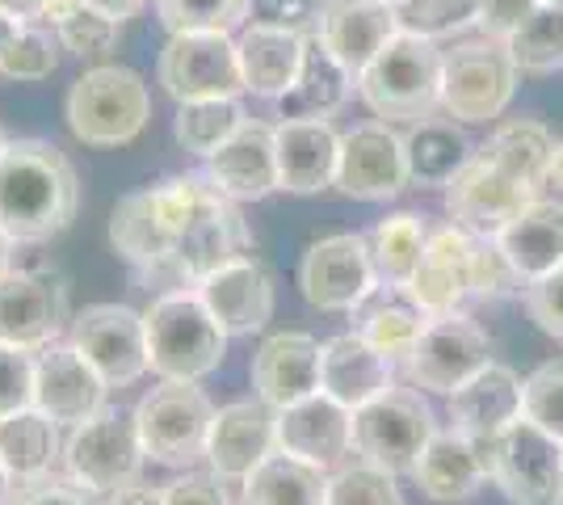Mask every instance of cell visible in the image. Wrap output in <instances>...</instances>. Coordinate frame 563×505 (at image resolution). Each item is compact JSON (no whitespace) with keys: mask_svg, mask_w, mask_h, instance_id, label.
Here are the masks:
<instances>
[{"mask_svg":"<svg viewBox=\"0 0 563 505\" xmlns=\"http://www.w3.org/2000/svg\"><path fill=\"white\" fill-rule=\"evenodd\" d=\"M156 211L165 219L173 283L198 287L219 265L253 253V232L240 219L235 198L214 186L207 173H181L152 186Z\"/></svg>","mask_w":563,"mask_h":505,"instance_id":"1","label":"cell"},{"mask_svg":"<svg viewBox=\"0 0 563 505\" xmlns=\"http://www.w3.org/2000/svg\"><path fill=\"white\" fill-rule=\"evenodd\" d=\"M80 207L71 161L47 140H9L0 152V228L18 244H43L68 232Z\"/></svg>","mask_w":563,"mask_h":505,"instance_id":"2","label":"cell"},{"mask_svg":"<svg viewBox=\"0 0 563 505\" xmlns=\"http://www.w3.org/2000/svg\"><path fill=\"white\" fill-rule=\"evenodd\" d=\"M147 371L161 380H207L228 354V333L202 304L198 287H173L143 312Z\"/></svg>","mask_w":563,"mask_h":505,"instance_id":"3","label":"cell"},{"mask_svg":"<svg viewBox=\"0 0 563 505\" xmlns=\"http://www.w3.org/2000/svg\"><path fill=\"white\" fill-rule=\"evenodd\" d=\"M357 94L383 122L433 119L442 106V51L433 39L399 30L357 76Z\"/></svg>","mask_w":563,"mask_h":505,"instance_id":"4","label":"cell"},{"mask_svg":"<svg viewBox=\"0 0 563 505\" xmlns=\"http://www.w3.org/2000/svg\"><path fill=\"white\" fill-rule=\"evenodd\" d=\"M152 119V97L135 68L97 64L68 89V131L85 147H122L140 140Z\"/></svg>","mask_w":563,"mask_h":505,"instance_id":"5","label":"cell"},{"mask_svg":"<svg viewBox=\"0 0 563 505\" xmlns=\"http://www.w3.org/2000/svg\"><path fill=\"white\" fill-rule=\"evenodd\" d=\"M143 438L135 426V413L101 409L89 421L71 426L64 438V472L85 493H118L140 481L143 472Z\"/></svg>","mask_w":563,"mask_h":505,"instance_id":"6","label":"cell"},{"mask_svg":"<svg viewBox=\"0 0 563 505\" xmlns=\"http://www.w3.org/2000/svg\"><path fill=\"white\" fill-rule=\"evenodd\" d=\"M214 405L194 380H161L135 409L143 451L152 463L165 468H189L207 459V438H211Z\"/></svg>","mask_w":563,"mask_h":505,"instance_id":"7","label":"cell"},{"mask_svg":"<svg viewBox=\"0 0 563 505\" xmlns=\"http://www.w3.org/2000/svg\"><path fill=\"white\" fill-rule=\"evenodd\" d=\"M517 64L500 39H471L442 51V110L459 122H493L517 94Z\"/></svg>","mask_w":563,"mask_h":505,"instance_id":"8","label":"cell"},{"mask_svg":"<svg viewBox=\"0 0 563 505\" xmlns=\"http://www.w3.org/2000/svg\"><path fill=\"white\" fill-rule=\"evenodd\" d=\"M484 451L488 481L514 505H563V442L530 417L509 421Z\"/></svg>","mask_w":563,"mask_h":505,"instance_id":"9","label":"cell"},{"mask_svg":"<svg viewBox=\"0 0 563 505\" xmlns=\"http://www.w3.org/2000/svg\"><path fill=\"white\" fill-rule=\"evenodd\" d=\"M433 433H438L433 409L412 387H387L383 396L353 413V451L366 463L387 468L391 476H404V472L412 476Z\"/></svg>","mask_w":563,"mask_h":505,"instance_id":"10","label":"cell"},{"mask_svg":"<svg viewBox=\"0 0 563 505\" xmlns=\"http://www.w3.org/2000/svg\"><path fill=\"white\" fill-rule=\"evenodd\" d=\"M71 325V283L55 265L0 274V341L43 350Z\"/></svg>","mask_w":563,"mask_h":505,"instance_id":"11","label":"cell"},{"mask_svg":"<svg viewBox=\"0 0 563 505\" xmlns=\"http://www.w3.org/2000/svg\"><path fill=\"white\" fill-rule=\"evenodd\" d=\"M156 73L177 106L249 94L244 68H240V47L232 43V34H168Z\"/></svg>","mask_w":563,"mask_h":505,"instance_id":"12","label":"cell"},{"mask_svg":"<svg viewBox=\"0 0 563 505\" xmlns=\"http://www.w3.org/2000/svg\"><path fill=\"white\" fill-rule=\"evenodd\" d=\"M68 341L110 387H131L147 371V329L143 312L126 304H93L71 316Z\"/></svg>","mask_w":563,"mask_h":505,"instance_id":"13","label":"cell"},{"mask_svg":"<svg viewBox=\"0 0 563 505\" xmlns=\"http://www.w3.org/2000/svg\"><path fill=\"white\" fill-rule=\"evenodd\" d=\"M375 287L378 274L375 257H371V241L357 232L316 241L299 262V290L320 312H353Z\"/></svg>","mask_w":563,"mask_h":505,"instance_id":"14","label":"cell"},{"mask_svg":"<svg viewBox=\"0 0 563 505\" xmlns=\"http://www.w3.org/2000/svg\"><path fill=\"white\" fill-rule=\"evenodd\" d=\"M488 362H493L488 359V337L479 333V325H471L463 312H442L424 325V333L417 337L404 366H408L412 387L450 396Z\"/></svg>","mask_w":563,"mask_h":505,"instance_id":"15","label":"cell"},{"mask_svg":"<svg viewBox=\"0 0 563 505\" xmlns=\"http://www.w3.org/2000/svg\"><path fill=\"white\" fill-rule=\"evenodd\" d=\"M408 156H404V135H396L387 122H362L341 135V156H336V190L362 202H383L396 198L408 186Z\"/></svg>","mask_w":563,"mask_h":505,"instance_id":"16","label":"cell"},{"mask_svg":"<svg viewBox=\"0 0 563 505\" xmlns=\"http://www.w3.org/2000/svg\"><path fill=\"white\" fill-rule=\"evenodd\" d=\"M539 198L534 186L509 177L505 168L488 165L479 152L467 165L454 173V182L446 186V211L459 228H467L475 237H496L509 219H517L530 202Z\"/></svg>","mask_w":563,"mask_h":505,"instance_id":"17","label":"cell"},{"mask_svg":"<svg viewBox=\"0 0 563 505\" xmlns=\"http://www.w3.org/2000/svg\"><path fill=\"white\" fill-rule=\"evenodd\" d=\"M110 384L85 362L71 341H51L34 359V409H43L59 426H80L106 409Z\"/></svg>","mask_w":563,"mask_h":505,"instance_id":"18","label":"cell"},{"mask_svg":"<svg viewBox=\"0 0 563 505\" xmlns=\"http://www.w3.org/2000/svg\"><path fill=\"white\" fill-rule=\"evenodd\" d=\"M278 451V409L265 400H235L214 409L207 463L223 481H244L265 455Z\"/></svg>","mask_w":563,"mask_h":505,"instance_id":"19","label":"cell"},{"mask_svg":"<svg viewBox=\"0 0 563 505\" xmlns=\"http://www.w3.org/2000/svg\"><path fill=\"white\" fill-rule=\"evenodd\" d=\"M198 295H202V304L211 308V316L223 325L228 337L261 333L274 316V274L253 253H244V257L207 274L198 283Z\"/></svg>","mask_w":563,"mask_h":505,"instance_id":"20","label":"cell"},{"mask_svg":"<svg viewBox=\"0 0 563 505\" xmlns=\"http://www.w3.org/2000/svg\"><path fill=\"white\" fill-rule=\"evenodd\" d=\"M278 451L329 472L353 451V409L332 400L329 392H311L299 405H286L278 409Z\"/></svg>","mask_w":563,"mask_h":505,"instance_id":"21","label":"cell"},{"mask_svg":"<svg viewBox=\"0 0 563 505\" xmlns=\"http://www.w3.org/2000/svg\"><path fill=\"white\" fill-rule=\"evenodd\" d=\"M207 177L235 202H261L274 190H282L274 127L257 119L240 122V131L232 140L214 156H207Z\"/></svg>","mask_w":563,"mask_h":505,"instance_id":"22","label":"cell"},{"mask_svg":"<svg viewBox=\"0 0 563 505\" xmlns=\"http://www.w3.org/2000/svg\"><path fill=\"white\" fill-rule=\"evenodd\" d=\"M412 295L429 316L459 312L475 295V232L450 223L424 241L421 265L412 278Z\"/></svg>","mask_w":563,"mask_h":505,"instance_id":"23","label":"cell"},{"mask_svg":"<svg viewBox=\"0 0 563 505\" xmlns=\"http://www.w3.org/2000/svg\"><path fill=\"white\" fill-rule=\"evenodd\" d=\"M399 34V18L383 0H324L316 39L350 68L353 76L366 73V64Z\"/></svg>","mask_w":563,"mask_h":505,"instance_id":"24","label":"cell"},{"mask_svg":"<svg viewBox=\"0 0 563 505\" xmlns=\"http://www.w3.org/2000/svg\"><path fill=\"white\" fill-rule=\"evenodd\" d=\"M387 387H396V362L375 350L366 337L350 329L320 345V392H329L345 409L357 413Z\"/></svg>","mask_w":563,"mask_h":505,"instance_id":"25","label":"cell"},{"mask_svg":"<svg viewBox=\"0 0 563 505\" xmlns=\"http://www.w3.org/2000/svg\"><path fill=\"white\" fill-rule=\"evenodd\" d=\"M278 140V182L290 194H320L336 182L341 135L329 119H282Z\"/></svg>","mask_w":563,"mask_h":505,"instance_id":"26","label":"cell"},{"mask_svg":"<svg viewBox=\"0 0 563 505\" xmlns=\"http://www.w3.org/2000/svg\"><path fill=\"white\" fill-rule=\"evenodd\" d=\"M253 392L265 405L286 409L320 392V341L307 333H274L253 354Z\"/></svg>","mask_w":563,"mask_h":505,"instance_id":"27","label":"cell"},{"mask_svg":"<svg viewBox=\"0 0 563 505\" xmlns=\"http://www.w3.org/2000/svg\"><path fill=\"white\" fill-rule=\"evenodd\" d=\"M517 417H521V380L500 362H488L467 384L450 392V421L475 442H493Z\"/></svg>","mask_w":563,"mask_h":505,"instance_id":"28","label":"cell"},{"mask_svg":"<svg viewBox=\"0 0 563 505\" xmlns=\"http://www.w3.org/2000/svg\"><path fill=\"white\" fill-rule=\"evenodd\" d=\"M110 244L122 262L131 265L140 278H168L173 283V257H168L165 219L156 211L152 186L135 194H122L110 216Z\"/></svg>","mask_w":563,"mask_h":505,"instance_id":"29","label":"cell"},{"mask_svg":"<svg viewBox=\"0 0 563 505\" xmlns=\"http://www.w3.org/2000/svg\"><path fill=\"white\" fill-rule=\"evenodd\" d=\"M412 481L421 484V493L433 502H467L471 493L488 481V451H484V442H475L467 433L438 430L417 459Z\"/></svg>","mask_w":563,"mask_h":505,"instance_id":"30","label":"cell"},{"mask_svg":"<svg viewBox=\"0 0 563 505\" xmlns=\"http://www.w3.org/2000/svg\"><path fill=\"white\" fill-rule=\"evenodd\" d=\"M500 253L509 257V265L517 270V278L530 287L547 278L551 270L563 265V202H542L534 198L517 219H509L496 232Z\"/></svg>","mask_w":563,"mask_h":505,"instance_id":"31","label":"cell"},{"mask_svg":"<svg viewBox=\"0 0 563 505\" xmlns=\"http://www.w3.org/2000/svg\"><path fill=\"white\" fill-rule=\"evenodd\" d=\"M353 333L366 337L375 350H383L387 359H408L417 337L424 333V325L433 316L421 308V299L408 287H391V283H378L357 308H353Z\"/></svg>","mask_w":563,"mask_h":505,"instance_id":"32","label":"cell"},{"mask_svg":"<svg viewBox=\"0 0 563 505\" xmlns=\"http://www.w3.org/2000/svg\"><path fill=\"white\" fill-rule=\"evenodd\" d=\"M353 85H357V76L311 34L295 85L278 97V114L282 119H332L350 101Z\"/></svg>","mask_w":563,"mask_h":505,"instance_id":"33","label":"cell"},{"mask_svg":"<svg viewBox=\"0 0 563 505\" xmlns=\"http://www.w3.org/2000/svg\"><path fill=\"white\" fill-rule=\"evenodd\" d=\"M0 463L9 468L13 484H34L55 476V463H64L59 421L43 409H18L0 417Z\"/></svg>","mask_w":563,"mask_h":505,"instance_id":"34","label":"cell"},{"mask_svg":"<svg viewBox=\"0 0 563 505\" xmlns=\"http://www.w3.org/2000/svg\"><path fill=\"white\" fill-rule=\"evenodd\" d=\"M240 68H244V89L257 97H269L278 101L295 76H299V64H303L307 39L303 34H290V30H274V25H249L240 39Z\"/></svg>","mask_w":563,"mask_h":505,"instance_id":"35","label":"cell"},{"mask_svg":"<svg viewBox=\"0 0 563 505\" xmlns=\"http://www.w3.org/2000/svg\"><path fill=\"white\" fill-rule=\"evenodd\" d=\"M404 156H408V177L421 190H446L454 173L467 165L471 144L463 127L450 119H421L404 135Z\"/></svg>","mask_w":563,"mask_h":505,"instance_id":"36","label":"cell"},{"mask_svg":"<svg viewBox=\"0 0 563 505\" xmlns=\"http://www.w3.org/2000/svg\"><path fill=\"white\" fill-rule=\"evenodd\" d=\"M329 472L286 451L265 455L240 481V505H324Z\"/></svg>","mask_w":563,"mask_h":505,"instance_id":"37","label":"cell"},{"mask_svg":"<svg viewBox=\"0 0 563 505\" xmlns=\"http://www.w3.org/2000/svg\"><path fill=\"white\" fill-rule=\"evenodd\" d=\"M555 135L534 119H514V122H500L488 144L479 147V156L488 165L505 168L509 177L526 182V186H547L551 182V161H555Z\"/></svg>","mask_w":563,"mask_h":505,"instance_id":"38","label":"cell"},{"mask_svg":"<svg viewBox=\"0 0 563 505\" xmlns=\"http://www.w3.org/2000/svg\"><path fill=\"white\" fill-rule=\"evenodd\" d=\"M43 22L59 34L64 51L76 59H106L122 43V22L93 9L89 0H47Z\"/></svg>","mask_w":563,"mask_h":505,"instance_id":"39","label":"cell"},{"mask_svg":"<svg viewBox=\"0 0 563 505\" xmlns=\"http://www.w3.org/2000/svg\"><path fill=\"white\" fill-rule=\"evenodd\" d=\"M249 119L240 97H207V101H181L177 119H173V135L186 147L189 156H214L219 147L240 131V122Z\"/></svg>","mask_w":563,"mask_h":505,"instance_id":"40","label":"cell"},{"mask_svg":"<svg viewBox=\"0 0 563 505\" xmlns=\"http://www.w3.org/2000/svg\"><path fill=\"white\" fill-rule=\"evenodd\" d=\"M424 241H429V232H424V223L412 211H399V216L383 219L375 232H371V257H375L378 283L412 287Z\"/></svg>","mask_w":563,"mask_h":505,"instance_id":"41","label":"cell"},{"mask_svg":"<svg viewBox=\"0 0 563 505\" xmlns=\"http://www.w3.org/2000/svg\"><path fill=\"white\" fill-rule=\"evenodd\" d=\"M509 55H514L517 73L526 76H551L563 68V9L539 4L526 22L509 34Z\"/></svg>","mask_w":563,"mask_h":505,"instance_id":"42","label":"cell"},{"mask_svg":"<svg viewBox=\"0 0 563 505\" xmlns=\"http://www.w3.org/2000/svg\"><path fill=\"white\" fill-rule=\"evenodd\" d=\"M253 0H156L168 34H232Z\"/></svg>","mask_w":563,"mask_h":505,"instance_id":"43","label":"cell"},{"mask_svg":"<svg viewBox=\"0 0 563 505\" xmlns=\"http://www.w3.org/2000/svg\"><path fill=\"white\" fill-rule=\"evenodd\" d=\"M59 51H64V43H59L55 30L25 22L22 34L0 55V76H9V80H47L59 68Z\"/></svg>","mask_w":563,"mask_h":505,"instance_id":"44","label":"cell"},{"mask_svg":"<svg viewBox=\"0 0 563 505\" xmlns=\"http://www.w3.org/2000/svg\"><path fill=\"white\" fill-rule=\"evenodd\" d=\"M324 505H404L399 502V484L387 468L378 463H350V468H336L329 476V493Z\"/></svg>","mask_w":563,"mask_h":505,"instance_id":"45","label":"cell"},{"mask_svg":"<svg viewBox=\"0 0 563 505\" xmlns=\"http://www.w3.org/2000/svg\"><path fill=\"white\" fill-rule=\"evenodd\" d=\"M484 0H404L396 4L399 30L421 34V39H446L475 25Z\"/></svg>","mask_w":563,"mask_h":505,"instance_id":"46","label":"cell"},{"mask_svg":"<svg viewBox=\"0 0 563 505\" xmlns=\"http://www.w3.org/2000/svg\"><path fill=\"white\" fill-rule=\"evenodd\" d=\"M521 417L563 442V359L542 362L530 380H521Z\"/></svg>","mask_w":563,"mask_h":505,"instance_id":"47","label":"cell"},{"mask_svg":"<svg viewBox=\"0 0 563 505\" xmlns=\"http://www.w3.org/2000/svg\"><path fill=\"white\" fill-rule=\"evenodd\" d=\"M34 350H18L0 341V417L34 405Z\"/></svg>","mask_w":563,"mask_h":505,"instance_id":"48","label":"cell"},{"mask_svg":"<svg viewBox=\"0 0 563 505\" xmlns=\"http://www.w3.org/2000/svg\"><path fill=\"white\" fill-rule=\"evenodd\" d=\"M526 283L517 278L509 257L500 253L496 237H475V295L496 299V295H521Z\"/></svg>","mask_w":563,"mask_h":505,"instance_id":"49","label":"cell"},{"mask_svg":"<svg viewBox=\"0 0 563 505\" xmlns=\"http://www.w3.org/2000/svg\"><path fill=\"white\" fill-rule=\"evenodd\" d=\"M320 13H324V0H253L249 4V18L257 25L290 30V34H303V39H311L320 30Z\"/></svg>","mask_w":563,"mask_h":505,"instance_id":"50","label":"cell"},{"mask_svg":"<svg viewBox=\"0 0 563 505\" xmlns=\"http://www.w3.org/2000/svg\"><path fill=\"white\" fill-rule=\"evenodd\" d=\"M521 304H526V312L542 333L563 341V265L521 290Z\"/></svg>","mask_w":563,"mask_h":505,"instance_id":"51","label":"cell"},{"mask_svg":"<svg viewBox=\"0 0 563 505\" xmlns=\"http://www.w3.org/2000/svg\"><path fill=\"white\" fill-rule=\"evenodd\" d=\"M165 505H232L223 476L214 472H186L165 484Z\"/></svg>","mask_w":563,"mask_h":505,"instance_id":"52","label":"cell"},{"mask_svg":"<svg viewBox=\"0 0 563 505\" xmlns=\"http://www.w3.org/2000/svg\"><path fill=\"white\" fill-rule=\"evenodd\" d=\"M539 4H542V0H484V4H479V18H475V25H479L488 39L509 43V34H514L517 25L526 22V18H530Z\"/></svg>","mask_w":563,"mask_h":505,"instance_id":"53","label":"cell"},{"mask_svg":"<svg viewBox=\"0 0 563 505\" xmlns=\"http://www.w3.org/2000/svg\"><path fill=\"white\" fill-rule=\"evenodd\" d=\"M89 497H93V493H85L80 484L47 476V481L22 484V493H18L9 505H93Z\"/></svg>","mask_w":563,"mask_h":505,"instance_id":"54","label":"cell"},{"mask_svg":"<svg viewBox=\"0 0 563 505\" xmlns=\"http://www.w3.org/2000/svg\"><path fill=\"white\" fill-rule=\"evenodd\" d=\"M110 505H165V488H147V484H126V488H118Z\"/></svg>","mask_w":563,"mask_h":505,"instance_id":"55","label":"cell"},{"mask_svg":"<svg viewBox=\"0 0 563 505\" xmlns=\"http://www.w3.org/2000/svg\"><path fill=\"white\" fill-rule=\"evenodd\" d=\"M4 13H13L18 22H38L47 13V0H0Z\"/></svg>","mask_w":563,"mask_h":505,"instance_id":"56","label":"cell"},{"mask_svg":"<svg viewBox=\"0 0 563 505\" xmlns=\"http://www.w3.org/2000/svg\"><path fill=\"white\" fill-rule=\"evenodd\" d=\"M93 9H101V13H110V18H118V22H126V18H135L147 0H89Z\"/></svg>","mask_w":563,"mask_h":505,"instance_id":"57","label":"cell"},{"mask_svg":"<svg viewBox=\"0 0 563 505\" xmlns=\"http://www.w3.org/2000/svg\"><path fill=\"white\" fill-rule=\"evenodd\" d=\"M22 25H25V22H18L13 13H4V9H0V55L9 51V43H13L18 34H22Z\"/></svg>","mask_w":563,"mask_h":505,"instance_id":"58","label":"cell"},{"mask_svg":"<svg viewBox=\"0 0 563 505\" xmlns=\"http://www.w3.org/2000/svg\"><path fill=\"white\" fill-rule=\"evenodd\" d=\"M13 237H9V232H4V228H0V274H9V270H13Z\"/></svg>","mask_w":563,"mask_h":505,"instance_id":"59","label":"cell"},{"mask_svg":"<svg viewBox=\"0 0 563 505\" xmlns=\"http://www.w3.org/2000/svg\"><path fill=\"white\" fill-rule=\"evenodd\" d=\"M551 182H555V190L563 194V140L555 144V161H551Z\"/></svg>","mask_w":563,"mask_h":505,"instance_id":"60","label":"cell"},{"mask_svg":"<svg viewBox=\"0 0 563 505\" xmlns=\"http://www.w3.org/2000/svg\"><path fill=\"white\" fill-rule=\"evenodd\" d=\"M9 493H13V476H9V468L0 463V505H9Z\"/></svg>","mask_w":563,"mask_h":505,"instance_id":"61","label":"cell"},{"mask_svg":"<svg viewBox=\"0 0 563 505\" xmlns=\"http://www.w3.org/2000/svg\"><path fill=\"white\" fill-rule=\"evenodd\" d=\"M4 147H9V135H4V127H0V152H4Z\"/></svg>","mask_w":563,"mask_h":505,"instance_id":"62","label":"cell"},{"mask_svg":"<svg viewBox=\"0 0 563 505\" xmlns=\"http://www.w3.org/2000/svg\"><path fill=\"white\" fill-rule=\"evenodd\" d=\"M542 4H555V9H563V0H542Z\"/></svg>","mask_w":563,"mask_h":505,"instance_id":"63","label":"cell"},{"mask_svg":"<svg viewBox=\"0 0 563 505\" xmlns=\"http://www.w3.org/2000/svg\"><path fill=\"white\" fill-rule=\"evenodd\" d=\"M383 4H391V9H396V4H404V0H383Z\"/></svg>","mask_w":563,"mask_h":505,"instance_id":"64","label":"cell"}]
</instances>
